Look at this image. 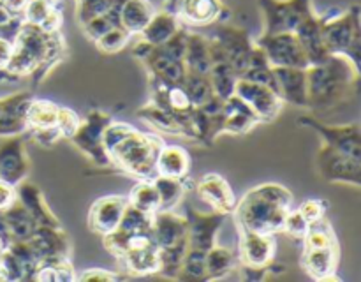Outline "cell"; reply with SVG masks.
Returning a JSON list of instances; mask_svg holds the SVG:
<instances>
[{"label":"cell","mask_w":361,"mask_h":282,"mask_svg":"<svg viewBox=\"0 0 361 282\" xmlns=\"http://www.w3.org/2000/svg\"><path fill=\"white\" fill-rule=\"evenodd\" d=\"M257 125H263L256 113L233 94L224 101V134H247Z\"/></svg>","instance_id":"28"},{"label":"cell","mask_w":361,"mask_h":282,"mask_svg":"<svg viewBox=\"0 0 361 282\" xmlns=\"http://www.w3.org/2000/svg\"><path fill=\"white\" fill-rule=\"evenodd\" d=\"M204 259H207V252L187 249L176 278L178 281H204V275H207Z\"/></svg>","instance_id":"40"},{"label":"cell","mask_w":361,"mask_h":282,"mask_svg":"<svg viewBox=\"0 0 361 282\" xmlns=\"http://www.w3.org/2000/svg\"><path fill=\"white\" fill-rule=\"evenodd\" d=\"M62 23H63L62 9H60V7H51V11L46 14V18L37 25V27H41L44 32H59L60 28H62Z\"/></svg>","instance_id":"50"},{"label":"cell","mask_w":361,"mask_h":282,"mask_svg":"<svg viewBox=\"0 0 361 282\" xmlns=\"http://www.w3.org/2000/svg\"><path fill=\"white\" fill-rule=\"evenodd\" d=\"M32 249L35 250L39 259L49 256H67L73 252V242L63 228H49V226H37L28 240Z\"/></svg>","instance_id":"25"},{"label":"cell","mask_w":361,"mask_h":282,"mask_svg":"<svg viewBox=\"0 0 361 282\" xmlns=\"http://www.w3.org/2000/svg\"><path fill=\"white\" fill-rule=\"evenodd\" d=\"M0 214H2L7 229H9L13 242H28L32 238L35 228H37V222L28 214L27 208L18 201V197L7 210L0 212Z\"/></svg>","instance_id":"32"},{"label":"cell","mask_w":361,"mask_h":282,"mask_svg":"<svg viewBox=\"0 0 361 282\" xmlns=\"http://www.w3.org/2000/svg\"><path fill=\"white\" fill-rule=\"evenodd\" d=\"M102 145L111 168L136 180H154L157 176L159 154L166 141L127 122L111 120L102 133Z\"/></svg>","instance_id":"1"},{"label":"cell","mask_w":361,"mask_h":282,"mask_svg":"<svg viewBox=\"0 0 361 282\" xmlns=\"http://www.w3.org/2000/svg\"><path fill=\"white\" fill-rule=\"evenodd\" d=\"M293 192L281 183H261L252 187L236 200L233 219L236 228L243 231L279 235L284 229V221L291 210Z\"/></svg>","instance_id":"4"},{"label":"cell","mask_w":361,"mask_h":282,"mask_svg":"<svg viewBox=\"0 0 361 282\" xmlns=\"http://www.w3.org/2000/svg\"><path fill=\"white\" fill-rule=\"evenodd\" d=\"M120 278H126V275L104 268H88L78 274V281H120Z\"/></svg>","instance_id":"49"},{"label":"cell","mask_w":361,"mask_h":282,"mask_svg":"<svg viewBox=\"0 0 361 282\" xmlns=\"http://www.w3.org/2000/svg\"><path fill=\"white\" fill-rule=\"evenodd\" d=\"M254 42L263 49L268 62L274 67H298V69L309 67L305 49L295 32H281L271 35L261 34L259 37L254 39Z\"/></svg>","instance_id":"11"},{"label":"cell","mask_w":361,"mask_h":282,"mask_svg":"<svg viewBox=\"0 0 361 282\" xmlns=\"http://www.w3.org/2000/svg\"><path fill=\"white\" fill-rule=\"evenodd\" d=\"M118 0H76V21L87 23L95 16L106 14Z\"/></svg>","instance_id":"43"},{"label":"cell","mask_w":361,"mask_h":282,"mask_svg":"<svg viewBox=\"0 0 361 282\" xmlns=\"http://www.w3.org/2000/svg\"><path fill=\"white\" fill-rule=\"evenodd\" d=\"M16 197L21 204L28 210V214L34 217L37 226H49V228H63L60 219L49 208L48 201L44 200V194L35 183L23 180L16 185Z\"/></svg>","instance_id":"24"},{"label":"cell","mask_w":361,"mask_h":282,"mask_svg":"<svg viewBox=\"0 0 361 282\" xmlns=\"http://www.w3.org/2000/svg\"><path fill=\"white\" fill-rule=\"evenodd\" d=\"M180 27H182V23H180V20L175 16V14L166 13L164 9L159 11V13L155 11L152 20L148 21V25L141 30V34L137 35V37L150 42L152 46H157L168 41V39L171 37Z\"/></svg>","instance_id":"36"},{"label":"cell","mask_w":361,"mask_h":282,"mask_svg":"<svg viewBox=\"0 0 361 282\" xmlns=\"http://www.w3.org/2000/svg\"><path fill=\"white\" fill-rule=\"evenodd\" d=\"M11 53H13V42L0 37V70L6 69V66L9 63Z\"/></svg>","instance_id":"53"},{"label":"cell","mask_w":361,"mask_h":282,"mask_svg":"<svg viewBox=\"0 0 361 282\" xmlns=\"http://www.w3.org/2000/svg\"><path fill=\"white\" fill-rule=\"evenodd\" d=\"M154 14L155 9L148 0H122L118 7L120 27L130 35H140Z\"/></svg>","instance_id":"30"},{"label":"cell","mask_w":361,"mask_h":282,"mask_svg":"<svg viewBox=\"0 0 361 282\" xmlns=\"http://www.w3.org/2000/svg\"><path fill=\"white\" fill-rule=\"evenodd\" d=\"M338 261H341V247L335 243V245L303 249L300 264L312 281H341L337 275Z\"/></svg>","instance_id":"20"},{"label":"cell","mask_w":361,"mask_h":282,"mask_svg":"<svg viewBox=\"0 0 361 282\" xmlns=\"http://www.w3.org/2000/svg\"><path fill=\"white\" fill-rule=\"evenodd\" d=\"M210 37L222 49L236 76H242L249 69L250 55L254 49V39L250 37V32L247 28L233 27L226 21H221V23H215Z\"/></svg>","instance_id":"10"},{"label":"cell","mask_w":361,"mask_h":282,"mask_svg":"<svg viewBox=\"0 0 361 282\" xmlns=\"http://www.w3.org/2000/svg\"><path fill=\"white\" fill-rule=\"evenodd\" d=\"M176 18L185 27H210L228 21L231 11L222 0H180Z\"/></svg>","instance_id":"17"},{"label":"cell","mask_w":361,"mask_h":282,"mask_svg":"<svg viewBox=\"0 0 361 282\" xmlns=\"http://www.w3.org/2000/svg\"><path fill=\"white\" fill-rule=\"evenodd\" d=\"M56 116H59V104L48 101V99L34 97L27 106L25 111V123L27 130L48 129V127L56 125Z\"/></svg>","instance_id":"37"},{"label":"cell","mask_w":361,"mask_h":282,"mask_svg":"<svg viewBox=\"0 0 361 282\" xmlns=\"http://www.w3.org/2000/svg\"><path fill=\"white\" fill-rule=\"evenodd\" d=\"M183 63L189 73L203 74L208 76L212 69V56H210V42L207 35L200 32L187 30L185 39V53H183Z\"/></svg>","instance_id":"29"},{"label":"cell","mask_w":361,"mask_h":282,"mask_svg":"<svg viewBox=\"0 0 361 282\" xmlns=\"http://www.w3.org/2000/svg\"><path fill=\"white\" fill-rule=\"evenodd\" d=\"M7 249L14 254V257L20 263L21 270H23L25 281H32L34 277V271L37 268L39 257L35 254V250L32 249V245L28 242H11L7 245Z\"/></svg>","instance_id":"42"},{"label":"cell","mask_w":361,"mask_h":282,"mask_svg":"<svg viewBox=\"0 0 361 282\" xmlns=\"http://www.w3.org/2000/svg\"><path fill=\"white\" fill-rule=\"evenodd\" d=\"M154 185L159 192V210H176L178 204L183 201V196L189 189H192V183L189 180L169 178V176L157 175L154 180Z\"/></svg>","instance_id":"33"},{"label":"cell","mask_w":361,"mask_h":282,"mask_svg":"<svg viewBox=\"0 0 361 282\" xmlns=\"http://www.w3.org/2000/svg\"><path fill=\"white\" fill-rule=\"evenodd\" d=\"M30 137L42 148H51L62 140V134H60L59 127H48V129H39V130H30Z\"/></svg>","instance_id":"48"},{"label":"cell","mask_w":361,"mask_h":282,"mask_svg":"<svg viewBox=\"0 0 361 282\" xmlns=\"http://www.w3.org/2000/svg\"><path fill=\"white\" fill-rule=\"evenodd\" d=\"M51 7L48 2L44 0H28L27 7L23 11V21L25 23H32V25H39L42 20L46 18V14L51 11Z\"/></svg>","instance_id":"47"},{"label":"cell","mask_w":361,"mask_h":282,"mask_svg":"<svg viewBox=\"0 0 361 282\" xmlns=\"http://www.w3.org/2000/svg\"><path fill=\"white\" fill-rule=\"evenodd\" d=\"M0 4H2L13 16H23V11L25 7H27L28 0H0Z\"/></svg>","instance_id":"52"},{"label":"cell","mask_w":361,"mask_h":282,"mask_svg":"<svg viewBox=\"0 0 361 282\" xmlns=\"http://www.w3.org/2000/svg\"><path fill=\"white\" fill-rule=\"evenodd\" d=\"M127 208V196L111 194L102 196L90 204L87 215V226L94 235L106 236L118 228L122 215Z\"/></svg>","instance_id":"16"},{"label":"cell","mask_w":361,"mask_h":282,"mask_svg":"<svg viewBox=\"0 0 361 282\" xmlns=\"http://www.w3.org/2000/svg\"><path fill=\"white\" fill-rule=\"evenodd\" d=\"M279 85V95L284 102L298 108L309 106L307 97V74L298 67H274Z\"/></svg>","instance_id":"26"},{"label":"cell","mask_w":361,"mask_h":282,"mask_svg":"<svg viewBox=\"0 0 361 282\" xmlns=\"http://www.w3.org/2000/svg\"><path fill=\"white\" fill-rule=\"evenodd\" d=\"M182 87L183 90L187 92V95H189L194 108H200V106H203L204 102L210 101L215 95L210 78L203 76V74L189 73V70H187L185 78H183L182 81Z\"/></svg>","instance_id":"39"},{"label":"cell","mask_w":361,"mask_h":282,"mask_svg":"<svg viewBox=\"0 0 361 282\" xmlns=\"http://www.w3.org/2000/svg\"><path fill=\"white\" fill-rule=\"evenodd\" d=\"M16 201V187L0 180V212L7 210Z\"/></svg>","instance_id":"51"},{"label":"cell","mask_w":361,"mask_h":282,"mask_svg":"<svg viewBox=\"0 0 361 282\" xmlns=\"http://www.w3.org/2000/svg\"><path fill=\"white\" fill-rule=\"evenodd\" d=\"M326 20V14H317L316 11L310 13L305 20L302 21L296 28V37L302 42L305 55L309 59V66L323 63L330 56V51L326 49L323 42V23Z\"/></svg>","instance_id":"22"},{"label":"cell","mask_w":361,"mask_h":282,"mask_svg":"<svg viewBox=\"0 0 361 282\" xmlns=\"http://www.w3.org/2000/svg\"><path fill=\"white\" fill-rule=\"evenodd\" d=\"M32 99H34V94L25 90L0 101V136L11 137L27 133L25 111Z\"/></svg>","instance_id":"23"},{"label":"cell","mask_w":361,"mask_h":282,"mask_svg":"<svg viewBox=\"0 0 361 282\" xmlns=\"http://www.w3.org/2000/svg\"><path fill=\"white\" fill-rule=\"evenodd\" d=\"M152 235L159 247V274L162 277L176 278L183 256L189 249L187 219L175 210H159L152 215Z\"/></svg>","instance_id":"6"},{"label":"cell","mask_w":361,"mask_h":282,"mask_svg":"<svg viewBox=\"0 0 361 282\" xmlns=\"http://www.w3.org/2000/svg\"><path fill=\"white\" fill-rule=\"evenodd\" d=\"M323 42L330 55L348 56L361 67V9L351 6L345 11H328L323 23Z\"/></svg>","instance_id":"7"},{"label":"cell","mask_w":361,"mask_h":282,"mask_svg":"<svg viewBox=\"0 0 361 282\" xmlns=\"http://www.w3.org/2000/svg\"><path fill=\"white\" fill-rule=\"evenodd\" d=\"M226 214L219 212H200L197 208L185 204L187 219V238H189V249L208 252L217 243V235L224 224Z\"/></svg>","instance_id":"14"},{"label":"cell","mask_w":361,"mask_h":282,"mask_svg":"<svg viewBox=\"0 0 361 282\" xmlns=\"http://www.w3.org/2000/svg\"><path fill=\"white\" fill-rule=\"evenodd\" d=\"M300 214L303 215L309 224L312 222L319 221V219L326 217V212H328V201L321 200V197H314V200H307L300 204Z\"/></svg>","instance_id":"46"},{"label":"cell","mask_w":361,"mask_h":282,"mask_svg":"<svg viewBox=\"0 0 361 282\" xmlns=\"http://www.w3.org/2000/svg\"><path fill=\"white\" fill-rule=\"evenodd\" d=\"M264 18V35L296 32L302 21L314 13L312 0H257Z\"/></svg>","instance_id":"9"},{"label":"cell","mask_w":361,"mask_h":282,"mask_svg":"<svg viewBox=\"0 0 361 282\" xmlns=\"http://www.w3.org/2000/svg\"><path fill=\"white\" fill-rule=\"evenodd\" d=\"M178 4L180 0H164V4H162V7H164L166 13H171L176 16V11H178Z\"/></svg>","instance_id":"54"},{"label":"cell","mask_w":361,"mask_h":282,"mask_svg":"<svg viewBox=\"0 0 361 282\" xmlns=\"http://www.w3.org/2000/svg\"><path fill=\"white\" fill-rule=\"evenodd\" d=\"M113 120V115L102 109H90L83 120H80L76 133L71 137V143L95 166V168H111L108 154L102 145V133Z\"/></svg>","instance_id":"8"},{"label":"cell","mask_w":361,"mask_h":282,"mask_svg":"<svg viewBox=\"0 0 361 282\" xmlns=\"http://www.w3.org/2000/svg\"><path fill=\"white\" fill-rule=\"evenodd\" d=\"M102 245L108 252L118 259L130 277H147L159 274V247L155 243L152 229L147 231L122 235V233H109L102 236Z\"/></svg>","instance_id":"5"},{"label":"cell","mask_w":361,"mask_h":282,"mask_svg":"<svg viewBox=\"0 0 361 282\" xmlns=\"http://www.w3.org/2000/svg\"><path fill=\"white\" fill-rule=\"evenodd\" d=\"M130 37H133V35H130L126 28L113 27L111 30H108L104 35H101L94 44L95 48L101 53H104V55H116V53L122 51V49L126 48Z\"/></svg>","instance_id":"41"},{"label":"cell","mask_w":361,"mask_h":282,"mask_svg":"<svg viewBox=\"0 0 361 282\" xmlns=\"http://www.w3.org/2000/svg\"><path fill=\"white\" fill-rule=\"evenodd\" d=\"M204 264H207L204 281H221V278H228L229 275H235L238 257L231 249L215 243L207 252Z\"/></svg>","instance_id":"34"},{"label":"cell","mask_w":361,"mask_h":282,"mask_svg":"<svg viewBox=\"0 0 361 282\" xmlns=\"http://www.w3.org/2000/svg\"><path fill=\"white\" fill-rule=\"evenodd\" d=\"M127 203L148 215L159 212V192L152 180H137L129 190Z\"/></svg>","instance_id":"38"},{"label":"cell","mask_w":361,"mask_h":282,"mask_svg":"<svg viewBox=\"0 0 361 282\" xmlns=\"http://www.w3.org/2000/svg\"><path fill=\"white\" fill-rule=\"evenodd\" d=\"M192 189L196 190L200 200L210 207V210L226 215H231L235 210V192L228 180L219 173H207V175L200 176L192 183Z\"/></svg>","instance_id":"19"},{"label":"cell","mask_w":361,"mask_h":282,"mask_svg":"<svg viewBox=\"0 0 361 282\" xmlns=\"http://www.w3.org/2000/svg\"><path fill=\"white\" fill-rule=\"evenodd\" d=\"M238 257L240 264H249V266H264L275 259L277 252V242L271 235H263V233L243 231L238 229Z\"/></svg>","instance_id":"21"},{"label":"cell","mask_w":361,"mask_h":282,"mask_svg":"<svg viewBox=\"0 0 361 282\" xmlns=\"http://www.w3.org/2000/svg\"><path fill=\"white\" fill-rule=\"evenodd\" d=\"M44 2H48L49 6H55V7H60V2H62V0H44Z\"/></svg>","instance_id":"55"},{"label":"cell","mask_w":361,"mask_h":282,"mask_svg":"<svg viewBox=\"0 0 361 282\" xmlns=\"http://www.w3.org/2000/svg\"><path fill=\"white\" fill-rule=\"evenodd\" d=\"M136 116L141 122L148 123L152 129H155L157 133L164 134V136H173V137H182V140L190 141L189 134H187L185 127L180 123V120L176 118L173 113L166 111L161 106H157L155 102L148 101L147 104H143L141 108L136 109Z\"/></svg>","instance_id":"27"},{"label":"cell","mask_w":361,"mask_h":282,"mask_svg":"<svg viewBox=\"0 0 361 282\" xmlns=\"http://www.w3.org/2000/svg\"><path fill=\"white\" fill-rule=\"evenodd\" d=\"M307 74V109L317 113L335 111L360 95V67L348 56L330 55L323 63L309 66Z\"/></svg>","instance_id":"3"},{"label":"cell","mask_w":361,"mask_h":282,"mask_svg":"<svg viewBox=\"0 0 361 282\" xmlns=\"http://www.w3.org/2000/svg\"><path fill=\"white\" fill-rule=\"evenodd\" d=\"M316 168L321 178L328 183L361 185V161L335 150L330 145H321L316 155Z\"/></svg>","instance_id":"13"},{"label":"cell","mask_w":361,"mask_h":282,"mask_svg":"<svg viewBox=\"0 0 361 282\" xmlns=\"http://www.w3.org/2000/svg\"><path fill=\"white\" fill-rule=\"evenodd\" d=\"M32 281H78V274L74 270L73 263H71V257L67 256H49L39 259L37 268L34 271V277Z\"/></svg>","instance_id":"35"},{"label":"cell","mask_w":361,"mask_h":282,"mask_svg":"<svg viewBox=\"0 0 361 282\" xmlns=\"http://www.w3.org/2000/svg\"><path fill=\"white\" fill-rule=\"evenodd\" d=\"M6 247H7V242L2 238V236H0V254H2V250L6 249Z\"/></svg>","instance_id":"56"},{"label":"cell","mask_w":361,"mask_h":282,"mask_svg":"<svg viewBox=\"0 0 361 282\" xmlns=\"http://www.w3.org/2000/svg\"><path fill=\"white\" fill-rule=\"evenodd\" d=\"M309 229V222L303 219V215L300 214V210H289L288 215H286V221H284V229L282 233H288L291 238H295L296 242H302L303 235L307 233Z\"/></svg>","instance_id":"45"},{"label":"cell","mask_w":361,"mask_h":282,"mask_svg":"<svg viewBox=\"0 0 361 282\" xmlns=\"http://www.w3.org/2000/svg\"><path fill=\"white\" fill-rule=\"evenodd\" d=\"M80 115L74 109L66 108V106H59V116H56V127H59L62 140L69 141L73 134L76 133L78 125H80Z\"/></svg>","instance_id":"44"},{"label":"cell","mask_w":361,"mask_h":282,"mask_svg":"<svg viewBox=\"0 0 361 282\" xmlns=\"http://www.w3.org/2000/svg\"><path fill=\"white\" fill-rule=\"evenodd\" d=\"M190 155L178 145H164L157 159V175L189 180Z\"/></svg>","instance_id":"31"},{"label":"cell","mask_w":361,"mask_h":282,"mask_svg":"<svg viewBox=\"0 0 361 282\" xmlns=\"http://www.w3.org/2000/svg\"><path fill=\"white\" fill-rule=\"evenodd\" d=\"M67 59V42L62 32H44L41 27L25 23L13 41V53L6 73L16 80L28 78L32 87L41 81Z\"/></svg>","instance_id":"2"},{"label":"cell","mask_w":361,"mask_h":282,"mask_svg":"<svg viewBox=\"0 0 361 282\" xmlns=\"http://www.w3.org/2000/svg\"><path fill=\"white\" fill-rule=\"evenodd\" d=\"M300 125L312 129L323 137V143L330 145L335 150L349 155L353 159L361 161V129L360 123H345V125H331V123L321 122L317 116L305 115L298 118Z\"/></svg>","instance_id":"12"},{"label":"cell","mask_w":361,"mask_h":282,"mask_svg":"<svg viewBox=\"0 0 361 282\" xmlns=\"http://www.w3.org/2000/svg\"><path fill=\"white\" fill-rule=\"evenodd\" d=\"M30 159L27 155L23 137L11 136L0 145V180L16 187L28 178Z\"/></svg>","instance_id":"18"},{"label":"cell","mask_w":361,"mask_h":282,"mask_svg":"<svg viewBox=\"0 0 361 282\" xmlns=\"http://www.w3.org/2000/svg\"><path fill=\"white\" fill-rule=\"evenodd\" d=\"M235 95H238L254 113L261 123H271L279 115L286 102L282 101L281 95L264 85L254 83V81L238 78L235 85Z\"/></svg>","instance_id":"15"}]
</instances>
